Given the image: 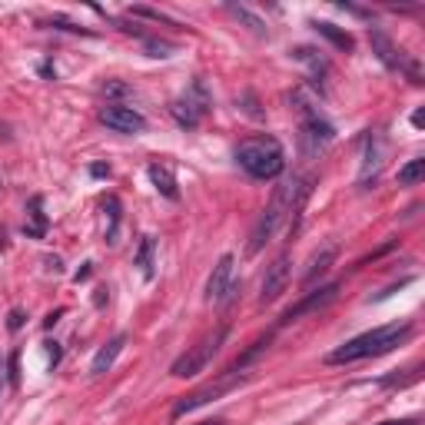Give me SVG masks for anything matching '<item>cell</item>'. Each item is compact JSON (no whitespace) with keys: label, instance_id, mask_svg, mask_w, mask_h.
Instances as JSON below:
<instances>
[{"label":"cell","instance_id":"1","mask_svg":"<svg viewBox=\"0 0 425 425\" xmlns=\"http://www.w3.org/2000/svg\"><path fill=\"white\" fill-rule=\"evenodd\" d=\"M312 183H316L312 176H290L286 183L276 186L270 206L260 212V220H256V226H252L250 252H260L290 216H292V230H296V220H299V210L306 206V200H309Z\"/></svg>","mask_w":425,"mask_h":425},{"label":"cell","instance_id":"2","mask_svg":"<svg viewBox=\"0 0 425 425\" xmlns=\"http://www.w3.org/2000/svg\"><path fill=\"white\" fill-rule=\"evenodd\" d=\"M412 336V322L402 319V322H389V326H376L362 332V336L349 339L342 342L339 349H332L326 356L329 366H349V362H362V359H376V356H386L392 349H399L406 339Z\"/></svg>","mask_w":425,"mask_h":425},{"label":"cell","instance_id":"3","mask_svg":"<svg viewBox=\"0 0 425 425\" xmlns=\"http://www.w3.org/2000/svg\"><path fill=\"white\" fill-rule=\"evenodd\" d=\"M232 156H236V166L250 180H276L286 170V150H282V143L276 136H266V133L246 136Z\"/></svg>","mask_w":425,"mask_h":425},{"label":"cell","instance_id":"4","mask_svg":"<svg viewBox=\"0 0 425 425\" xmlns=\"http://www.w3.org/2000/svg\"><path fill=\"white\" fill-rule=\"evenodd\" d=\"M290 100L296 106V113H299V153H302V160H312V156H319L336 140V126L319 113L312 97L302 87L292 90Z\"/></svg>","mask_w":425,"mask_h":425},{"label":"cell","instance_id":"5","mask_svg":"<svg viewBox=\"0 0 425 425\" xmlns=\"http://www.w3.org/2000/svg\"><path fill=\"white\" fill-rule=\"evenodd\" d=\"M226 336H230V326L222 322L220 329H212L210 336H203L193 349H186L183 356L176 359L173 366H170V376H176V379H193V376H200V372H206V366H210L212 359H216V352H220L222 342H226Z\"/></svg>","mask_w":425,"mask_h":425},{"label":"cell","instance_id":"6","mask_svg":"<svg viewBox=\"0 0 425 425\" xmlns=\"http://www.w3.org/2000/svg\"><path fill=\"white\" fill-rule=\"evenodd\" d=\"M246 379H250V372H230V369H226V372H220L216 379H210V382H203L200 389H193L190 396L176 399L173 409H170V419H183L186 412H193V409L206 406V402H212V399H222L226 392L240 389Z\"/></svg>","mask_w":425,"mask_h":425},{"label":"cell","instance_id":"7","mask_svg":"<svg viewBox=\"0 0 425 425\" xmlns=\"http://www.w3.org/2000/svg\"><path fill=\"white\" fill-rule=\"evenodd\" d=\"M210 110H212V93L200 77H196L193 83H190L173 103H170V116L176 120L180 130H196V126L203 123V116L210 113Z\"/></svg>","mask_w":425,"mask_h":425},{"label":"cell","instance_id":"8","mask_svg":"<svg viewBox=\"0 0 425 425\" xmlns=\"http://www.w3.org/2000/svg\"><path fill=\"white\" fill-rule=\"evenodd\" d=\"M369 43H372V53L382 60V67H386L389 73H406L416 87L422 83V70H419V63L409 57L406 50H399L396 43L389 40V34H382L379 27H369Z\"/></svg>","mask_w":425,"mask_h":425},{"label":"cell","instance_id":"9","mask_svg":"<svg viewBox=\"0 0 425 425\" xmlns=\"http://www.w3.org/2000/svg\"><path fill=\"white\" fill-rule=\"evenodd\" d=\"M97 120L106 126V130H113V133H126V136H136L146 130V116L140 113V110H133V106L126 103H106L100 106Z\"/></svg>","mask_w":425,"mask_h":425},{"label":"cell","instance_id":"10","mask_svg":"<svg viewBox=\"0 0 425 425\" xmlns=\"http://www.w3.org/2000/svg\"><path fill=\"white\" fill-rule=\"evenodd\" d=\"M290 250H282L276 260L266 266V276H262V286H260V306H270V302H276L286 292V286H290Z\"/></svg>","mask_w":425,"mask_h":425},{"label":"cell","instance_id":"11","mask_svg":"<svg viewBox=\"0 0 425 425\" xmlns=\"http://www.w3.org/2000/svg\"><path fill=\"white\" fill-rule=\"evenodd\" d=\"M336 296H339V282H326V286H319V290L302 292V299L292 302L290 309L280 316V326H290V322H296L299 316H309V312L326 309V306L336 299Z\"/></svg>","mask_w":425,"mask_h":425},{"label":"cell","instance_id":"12","mask_svg":"<svg viewBox=\"0 0 425 425\" xmlns=\"http://www.w3.org/2000/svg\"><path fill=\"white\" fill-rule=\"evenodd\" d=\"M232 266H236L232 252H222L220 262L212 266L210 280H206V292H203L206 302H222L226 299V292H230V286H232Z\"/></svg>","mask_w":425,"mask_h":425},{"label":"cell","instance_id":"13","mask_svg":"<svg viewBox=\"0 0 425 425\" xmlns=\"http://www.w3.org/2000/svg\"><path fill=\"white\" fill-rule=\"evenodd\" d=\"M290 57L309 70V87L316 90L319 97H322V80H326V73H329V60L322 57L316 47H292Z\"/></svg>","mask_w":425,"mask_h":425},{"label":"cell","instance_id":"14","mask_svg":"<svg viewBox=\"0 0 425 425\" xmlns=\"http://www.w3.org/2000/svg\"><path fill=\"white\" fill-rule=\"evenodd\" d=\"M379 166H382V146H379L376 133H366V146H362V173H359V190H369L376 183Z\"/></svg>","mask_w":425,"mask_h":425},{"label":"cell","instance_id":"15","mask_svg":"<svg viewBox=\"0 0 425 425\" xmlns=\"http://www.w3.org/2000/svg\"><path fill=\"white\" fill-rule=\"evenodd\" d=\"M146 176H150V183H153V190L163 200H170V203H180V186H176V176L170 166L163 163H150L146 166Z\"/></svg>","mask_w":425,"mask_h":425},{"label":"cell","instance_id":"16","mask_svg":"<svg viewBox=\"0 0 425 425\" xmlns=\"http://www.w3.org/2000/svg\"><path fill=\"white\" fill-rule=\"evenodd\" d=\"M123 346H126V332H116L110 342H103V346L97 349V356H93V362H90V372H93V376H103V372H110V369H113V362H116V356L123 352Z\"/></svg>","mask_w":425,"mask_h":425},{"label":"cell","instance_id":"17","mask_svg":"<svg viewBox=\"0 0 425 425\" xmlns=\"http://www.w3.org/2000/svg\"><path fill=\"white\" fill-rule=\"evenodd\" d=\"M27 216L30 222H24V236H30V240H43L50 230V220L47 212H43V196H30L27 200Z\"/></svg>","mask_w":425,"mask_h":425},{"label":"cell","instance_id":"18","mask_svg":"<svg viewBox=\"0 0 425 425\" xmlns=\"http://www.w3.org/2000/svg\"><path fill=\"white\" fill-rule=\"evenodd\" d=\"M336 256H339V246H336V242H329V246H322V250H319L316 256L309 260V270L302 272V286L309 290V286L319 280V276H326L329 266L336 262Z\"/></svg>","mask_w":425,"mask_h":425},{"label":"cell","instance_id":"19","mask_svg":"<svg viewBox=\"0 0 425 425\" xmlns=\"http://www.w3.org/2000/svg\"><path fill=\"white\" fill-rule=\"evenodd\" d=\"M309 27L316 30L319 37H326L329 43L339 50V53H352V50H356V40H352V34H349V30H339L336 24H326V20H309Z\"/></svg>","mask_w":425,"mask_h":425},{"label":"cell","instance_id":"20","mask_svg":"<svg viewBox=\"0 0 425 425\" xmlns=\"http://www.w3.org/2000/svg\"><path fill=\"white\" fill-rule=\"evenodd\" d=\"M153 256H156V240L153 236H140V246H136V256H133V266L140 270V276L143 280H153Z\"/></svg>","mask_w":425,"mask_h":425},{"label":"cell","instance_id":"21","mask_svg":"<svg viewBox=\"0 0 425 425\" xmlns=\"http://www.w3.org/2000/svg\"><path fill=\"white\" fill-rule=\"evenodd\" d=\"M270 342H272V332H266V336H260V339H256V342H252L250 349H246V352H242L240 359H236V362H232V366H230V372H246V366H250V362H256V359H260L262 352L270 349Z\"/></svg>","mask_w":425,"mask_h":425},{"label":"cell","instance_id":"22","mask_svg":"<svg viewBox=\"0 0 425 425\" xmlns=\"http://www.w3.org/2000/svg\"><path fill=\"white\" fill-rule=\"evenodd\" d=\"M226 10H230V17L232 20H240L242 27H250L256 37H266V24H262L256 14H252L250 7H240V4H226Z\"/></svg>","mask_w":425,"mask_h":425},{"label":"cell","instance_id":"23","mask_svg":"<svg viewBox=\"0 0 425 425\" xmlns=\"http://www.w3.org/2000/svg\"><path fill=\"white\" fill-rule=\"evenodd\" d=\"M425 180V160L416 156V160H409L406 166H399V186H416Z\"/></svg>","mask_w":425,"mask_h":425},{"label":"cell","instance_id":"24","mask_svg":"<svg viewBox=\"0 0 425 425\" xmlns=\"http://www.w3.org/2000/svg\"><path fill=\"white\" fill-rule=\"evenodd\" d=\"M143 50H146V57L170 60L176 53V43H170V40H160V37H143Z\"/></svg>","mask_w":425,"mask_h":425},{"label":"cell","instance_id":"25","mask_svg":"<svg viewBox=\"0 0 425 425\" xmlns=\"http://www.w3.org/2000/svg\"><path fill=\"white\" fill-rule=\"evenodd\" d=\"M103 210H106V216H110V226H106V242L113 246V242H116V230H120V200H116V196H106Z\"/></svg>","mask_w":425,"mask_h":425},{"label":"cell","instance_id":"26","mask_svg":"<svg viewBox=\"0 0 425 425\" xmlns=\"http://www.w3.org/2000/svg\"><path fill=\"white\" fill-rule=\"evenodd\" d=\"M402 372H406V376H386V379H379V386H386V389H402V386H412V382H416L419 379V372H422V366H412V369H402Z\"/></svg>","mask_w":425,"mask_h":425},{"label":"cell","instance_id":"27","mask_svg":"<svg viewBox=\"0 0 425 425\" xmlns=\"http://www.w3.org/2000/svg\"><path fill=\"white\" fill-rule=\"evenodd\" d=\"M47 27H53V30H67V34H80V37H97L93 30H87V27H77L73 20H67L63 14H53V17L47 20Z\"/></svg>","mask_w":425,"mask_h":425},{"label":"cell","instance_id":"28","mask_svg":"<svg viewBox=\"0 0 425 425\" xmlns=\"http://www.w3.org/2000/svg\"><path fill=\"white\" fill-rule=\"evenodd\" d=\"M100 90H103V97H110L113 103H120V100H126V97H133V87L123 83V80H106Z\"/></svg>","mask_w":425,"mask_h":425},{"label":"cell","instance_id":"29","mask_svg":"<svg viewBox=\"0 0 425 425\" xmlns=\"http://www.w3.org/2000/svg\"><path fill=\"white\" fill-rule=\"evenodd\" d=\"M130 17H143V20H153V24H163V27H176V20L173 17H166V14H160V10L153 7H130Z\"/></svg>","mask_w":425,"mask_h":425},{"label":"cell","instance_id":"30","mask_svg":"<svg viewBox=\"0 0 425 425\" xmlns=\"http://www.w3.org/2000/svg\"><path fill=\"white\" fill-rule=\"evenodd\" d=\"M7 382H10V389L20 386V349H14L7 356Z\"/></svg>","mask_w":425,"mask_h":425},{"label":"cell","instance_id":"31","mask_svg":"<svg viewBox=\"0 0 425 425\" xmlns=\"http://www.w3.org/2000/svg\"><path fill=\"white\" fill-rule=\"evenodd\" d=\"M240 103H242V110H246V116H252V120H262V110H260V103H256V97H252L250 90L240 97Z\"/></svg>","mask_w":425,"mask_h":425},{"label":"cell","instance_id":"32","mask_svg":"<svg viewBox=\"0 0 425 425\" xmlns=\"http://www.w3.org/2000/svg\"><path fill=\"white\" fill-rule=\"evenodd\" d=\"M24 319H27V316H24V309H10L7 312V329H10V332L24 329Z\"/></svg>","mask_w":425,"mask_h":425},{"label":"cell","instance_id":"33","mask_svg":"<svg viewBox=\"0 0 425 425\" xmlns=\"http://www.w3.org/2000/svg\"><path fill=\"white\" fill-rule=\"evenodd\" d=\"M47 349H50V372L60 366V359H63V349H60V342H47Z\"/></svg>","mask_w":425,"mask_h":425},{"label":"cell","instance_id":"34","mask_svg":"<svg viewBox=\"0 0 425 425\" xmlns=\"http://www.w3.org/2000/svg\"><path fill=\"white\" fill-rule=\"evenodd\" d=\"M90 176H93V180H106V176H110V166L106 163H90Z\"/></svg>","mask_w":425,"mask_h":425},{"label":"cell","instance_id":"35","mask_svg":"<svg viewBox=\"0 0 425 425\" xmlns=\"http://www.w3.org/2000/svg\"><path fill=\"white\" fill-rule=\"evenodd\" d=\"M40 77H43V80H57V70H53V63H50V60H43V63H40Z\"/></svg>","mask_w":425,"mask_h":425},{"label":"cell","instance_id":"36","mask_svg":"<svg viewBox=\"0 0 425 425\" xmlns=\"http://www.w3.org/2000/svg\"><path fill=\"white\" fill-rule=\"evenodd\" d=\"M379 425H422V419L412 416V419H389V422H379Z\"/></svg>","mask_w":425,"mask_h":425},{"label":"cell","instance_id":"37","mask_svg":"<svg viewBox=\"0 0 425 425\" xmlns=\"http://www.w3.org/2000/svg\"><path fill=\"white\" fill-rule=\"evenodd\" d=\"M60 316H63V309H53L47 319H43V329H53V326H57V322H60Z\"/></svg>","mask_w":425,"mask_h":425},{"label":"cell","instance_id":"38","mask_svg":"<svg viewBox=\"0 0 425 425\" xmlns=\"http://www.w3.org/2000/svg\"><path fill=\"white\" fill-rule=\"evenodd\" d=\"M90 272H93V262H83V270H77V276H73V280L83 282V280H90Z\"/></svg>","mask_w":425,"mask_h":425},{"label":"cell","instance_id":"39","mask_svg":"<svg viewBox=\"0 0 425 425\" xmlns=\"http://www.w3.org/2000/svg\"><path fill=\"white\" fill-rule=\"evenodd\" d=\"M106 299H110V290H106V286H100V290H97V296H93V306H103Z\"/></svg>","mask_w":425,"mask_h":425},{"label":"cell","instance_id":"40","mask_svg":"<svg viewBox=\"0 0 425 425\" xmlns=\"http://www.w3.org/2000/svg\"><path fill=\"white\" fill-rule=\"evenodd\" d=\"M422 123H425V113H422V110H416V113H412V126L422 130Z\"/></svg>","mask_w":425,"mask_h":425},{"label":"cell","instance_id":"41","mask_svg":"<svg viewBox=\"0 0 425 425\" xmlns=\"http://www.w3.org/2000/svg\"><path fill=\"white\" fill-rule=\"evenodd\" d=\"M0 140H4V143H10V140H14V133H10L7 123H0Z\"/></svg>","mask_w":425,"mask_h":425},{"label":"cell","instance_id":"42","mask_svg":"<svg viewBox=\"0 0 425 425\" xmlns=\"http://www.w3.org/2000/svg\"><path fill=\"white\" fill-rule=\"evenodd\" d=\"M47 270H53V272H60V270H63V266H60V260H57V256H47Z\"/></svg>","mask_w":425,"mask_h":425},{"label":"cell","instance_id":"43","mask_svg":"<svg viewBox=\"0 0 425 425\" xmlns=\"http://www.w3.org/2000/svg\"><path fill=\"white\" fill-rule=\"evenodd\" d=\"M0 250H7V230L0 226Z\"/></svg>","mask_w":425,"mask_h":425},{"label":"cell","instance_id":"44","mask_svg":"<svg viewBox=\"0 0 425 425\" xmlns=\"http://www.w3.org/2000/svg\"><path fill=\"white\" fill-rule=\"evenodd\" d=\"M200 425H222V419H212V422H200Z\"/></svg>","mask_w":425,"mask_h":425},{"label":"cell","instance_id":"45","mask_svg":"<svg viewBox=\"0 0 425 425\" xmlns=\"http://www.w3.org/2000/svg\"><path fill=\"white\" fill-rule=\"evenodd\" d=\"M0 386H4V376H0Z\"/></svg>","mask_w":425,"mask_h":425},{"label":"cell","instance_id":"46","mask_svg":"<svg viewBox=\"0 0 425 425\" xmlns=\"http://www.w3.org/2000/svg\"><path fill=\"white\" fill-rule=\"evenodd\" d=\"M0 186H4V180H0Z\"/></svg>","mask_w":425,"mask_h":425}]
</instances>
